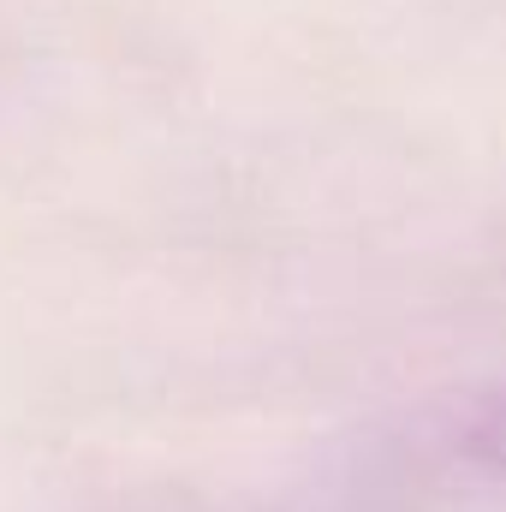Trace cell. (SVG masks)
I'll list each match as a JSON object with an SVG mask.
<instances>
[{
    "instance_id": "cell-1",
    "label": "cell",
    "mask_w": 506,
    "mask_h": 512,
    "mask_svg": "<svg viewBox=\"0 0 506 512\" xmlns=\"http://www.w3.org/2000/svg\"><path fill=\"white\" fill-rule=\"evenodd\" d=\"M477 453H483L489 465H501V471H506V399L483 417V423H477Z\"/></svg>"
}]
</instances>
